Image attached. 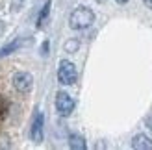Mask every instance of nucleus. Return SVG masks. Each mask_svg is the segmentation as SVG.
Instances as JSON below:
<instances>
[{"label": "nucleus", "mask_w": 152, "mask_h": 150, "mask_svg": "<svg viewBox=\"0 0 152 150\" xmlns=\"http://www.w3.org/2000/svg\"><path fill=\"white\" fill-rule=\"evenodd\" d=\"M95 22V13L86 6H80L71 13V19H69V24L72 30H86Z\"/></svg>", "instance_id": "f257e3e1"}, {"label": "nucleus", "mask_w": 152, "mask_h": 150, "mask_svg": "<svg viewBox=\"0 0 152 150\" xmlns=\"http://www.w3.org/2000/svg\"><path fill=\"white\" fill-rule=\"evenodd\" d=\"M76 67L72 61H67V59H63V61H59V67H58V80L59 84L63 85H72L76 82Z\"/></svg>", "instance_id": "f03ea898"}, {"label": "nucleus", "mask_w": 152, "mask_h": 150, "mask_svg": "<svg viewBox=\"0 0 152 150\" xmlns=\"http://www.w3.org/2000/svg\"><path fill=\"white\" fill-rule=\"evenodd\" d=\"M56 109H58V113L61 115V117H69L74 111V100H72V96L69 93H65V91H59L56 95Z\"/></svg>", "instance_id": "7ed1b4c3"}, {"label": "nucleus", "mask_w": 152, "mask_h": 150, "mask_svg": "<svg viewBox=\"0 0 152 150\" xmlns=\"http://www.w3.org/2000/svg\"><path fill=\"white\" fill-rule=\"evenodd\" d=\"M13 87L17 89L19 93H22V95L30 93V91H32V87H34V78H32V74L26 72V71H19V72L13 76Z\"/></svg>", "instance_id": "20e7f679"}, {"label": "nucleus", "mask_w": 152, "mask_h": 150, "mask_svg": "<svg viewBox=\"0 0 152 150\" xmlns=\"http://www.w3.org/2000/svg\"><path fill=\"white\" fill-rule=\"evenodd\" d=\"M43 126H45V117L41 111H37L34 117V122H32V130H30V137H32L34 143H41L43 141V137H45Z\"/></svg>", "instance_id": "39448f33"}, {"label": "nucleus", "mask_w": 152, "mask_h": 150, "mask_svg": "<svg viewBox=\"0 0 152 150\" xmlns=\"http://www.w3.org/2000/svg\"><path fill=\"white\" fill-rule=\"evenodd\" d=\"M132 148L135 150H152V139L147 137L145 133H137L132 139Z\"/></svg>", "instance_id": "423d86ee"}, {"label": "nucleus", "mask_w": 152, "mask_h": 150, "mask_svg": "<svg viewBox=\"0 0 152 150\" xmlns=\"http://www.w3.org/2000/svg\"><path fill=\"white\" fill-rule=\"evenodd\" d=\"M69 146L72 150H86V141H83L82 135H78V133H71L69 137Z\"/></svg>", "instance_id": "0eeeda50"}, {"label": "nucleus", "mask_w": 152, "mask_h": 150, "mask_svg": "<svg viewBox=\"0 0 152 150\" xmlns=\"http://www.w3.org/2000/svg\"><path fill=\"white\" fill-rule=\"evenodd\" d=\"M22 44V41L20 39H17V41H13V43H10V44H6V47H2L0 48V56H6V54H11L13 50H17L19 47Z\"/></svg>", "instance_id": "6e6552de"}, {"label": "nucleus", "mask_w": 152, "mask_h": 150, "mask_svg": "<svg viewBox=\"0 0 152 150\" xmlns=\"http://www.w3.org/2000/svg\"><path fill=\"white\" fill-rule=\"evenodd\" d=\"M48 11H50V2L45 4L43 11H41V15H39V19H37V26H43V22L47 20V17H48Z\"/></svg>", "instance_id": "1a4fd4ad"}, {"label": "nucleus", "mask_w": 152, "mask_h": 150, "mask_svg": "<svg viewBox=\"0 0 152 150\" xmlns=\"http://www.w3.org/2000/svg\"><path fill=\"white\" fill-rule=\"evenodd\" d=\"M11 6H13V9L17 11V9H20V6H22V0H11Z\"/></svg>", "instance_id": "9d476101"}, {"label": "nucleus", "mask_w": 152, "mask_h": 150, "mask_svg": "<svg viewBox=\"0 0 152 150\" xmlns=\"http://www.w3.org/2000/svg\"><path fill=\"white\" fill-rule=\"evenodd\" d=\"M145 122H147V128L152 132V115H150V117H147V121H145Z\"/></svg>", "instance_id": "9b49d317"}, {"label": "nucleus", "mask_w": 152, "mask_h": 150, "mask_svg": "<svg viewBox=\"0 0 152 150\" xmlns=\"http://www.w3.org/2000/svg\"><path fill=\"white\" fill-rule=\"evenodd\" d=\"M76 47H78V43H67V50H69V48H76Z\"/></svg>", "instance_id": "f8f14e48"}, {"label": "nucleus", "mask_w": 152, "mask_h": 150, "mask_svg": "<svg viewBox=\"0 0 152 150\" xmlns=\"http://www.w3.org/2000/svg\"><path fill=\"white\" fill-rule=\"evenodd\" d=\"M143 2H145L147 7H150V9H152V0H143Z\"/></svg>", "instance_id": "ddd939ff"}, {"label": "nucleus", "mask_w": 152, "mask_h": 150, "mask_svg": "<svg viewBox=\"0 0 152 150\" xmlns=\"http://www.w3.org/2000/svg\"><path fill=\"white\" fill-rule=\"evenodd\" d=\"M115 2H117V4H126L128 0H115Z\"/></svg>", "instance_id": "4468645a"}, {"label": "nucleus", "mask_w": 152, "mask_h": 150, "mask_svg": "<svg viewBox=\"0 0 152 150\" xmlns=\"http://www.w3.org/2000/svg\"><path fill=\"white\" fill-rule=\"evenodd\" d=\"M96 2H104V0H96Z\"/></svg>", "instance_id": "2eb2a0df"}]
</instances>
